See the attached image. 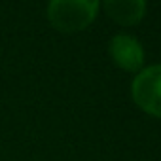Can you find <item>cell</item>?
<instances>
[{
    "label": "cell",
    "mask_w": 161,
    "mask_h": 161,
    "mask_svg": "<svg viewBox=\"0 0 161 161\" xmlns=\"http://www.w3.org/2000/svg\"><path fill=\"white\" fill-rule=\"evenodd\" d=\"M99 8L97 0H51L46 14L59 32H80L95 21Z\"/></svg>",
    "instance_id": "6da1fadb"
},
{
    "label": "cell",
    "mask_w": 161,
    "mask_h": 161,
    "mask_svg": "<svg viewBox=\"0 0 161 161\" xmlns=\"http://www.w3.org/2000/svg\"><path fill=\"white\" fill-rule=\"evenodd\" d=\"M131 95L136 106L155 118H161V64H152L135 76Z\"/></svg>",
    "instance_id": "7a4b0ae2"
},
{
    "label": "cell",
    "mask_w": 161,
    "mask_h": 161,
    "mask_svg": "<svg viewBox=\"0 0 161 161\" xmlns=\"http://www.w3.org/2000/svg\"><path fill=\"white\" fill-rule=\"evenodd\" d=\"M108 51L114 63L129 72L140 70L144 63V49L140 42L131 34H116L108 44Z\"/></svg>",
    "instance_id": "3957f363"
},
{
    "label": "cell",
    "mask_w": 161,
    "mask_h": 161,
    "mask_svg": "<svg viewBox=\"0 0 161 161\" xmlns=\"http://www.w3.org/2000/svg\"><path fill=\"white\" fill-rule=\"evenodd\" d=\"M104 12L119 25H136L146 10L144 0H106L103 4Z\"/></svg>",
    "instance_id": "277c9868"
}]
</instances>
